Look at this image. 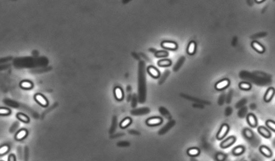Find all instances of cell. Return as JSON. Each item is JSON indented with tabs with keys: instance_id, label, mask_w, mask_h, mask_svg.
<instances>
[{
	"instance_id": "cell-1",
	"label": "cell",
	"mask_w": 275,
	"mask_h": 161,
	"mask_svg": "<svg viewBox=\"0 0 275 161\" xmlns=\"http://www.w3.org/2000/svg\"><path fill=\"white\" fill-rule=\"evenodd\" d=\"M229 130V126L227 124H223L220 129L218 134L217 135V138L218 139H222L226 135Z\"/></svg>"
},
{
	"instance_id": "cell-2",
	"label": "cell",
	"mask_w": 275,
	"mask_h": 161,
	"mask_svg": "<svg viewBox=\"0 0 275 161\" xmlns=\"http://www.w3.org/2000/svg\"><path fill=\"white\" fill-rule=\"evenodd\" d=\"M229 83L230 82L228 79H224L222 80H220V81L217 82L215 85V88L217 90H222L228 87Z\"/></svg>"
},
{
	"instance_id": "cell-3",
	"label": "cell",
	"mask_w": 275,
	"mask_h": 161,
	"mask_svg": "<svg viewBox=\"0 0 275 161\" xmlns=\"http://www.w3.org/2000/svg\"><path fill=\"white\" fill-rule=\"evenodd\" d=\"M162 47L164 48L170 49V50H175L177 48V44L174 42L172 41H164L162 42Z\"/></svg>"
},
{
	"instance_id": "cell-4",
	"label": "cell",
	"mask_w": 275,
	"mask_h": 161,
	"mask_svg": "<svg viewBox=\"0 0 275 161\" xmlns=\"http://www.w3.org/2000/svg\"><path fill=\"white\" fill-rule=\"evenodd\" d=\"M35 99L36 100V101L39 104L41 105L43 107H46L48 105V101H47V99L45 98L43 95L41 94H37L35 96Z\"/></svg>"
},
{
	"instance_id": "cell-5",
	"label": "cell",
	"mask_w": 275,
	"mask_h": 161,
	"mask_svg": "<svg viewBox=\"0 0 275 161\" xmlns=\"http://www.w3.org/2000/svg\"><path fill=\"white\" fill-rule=\"evenodd\" d=\"M235 140H236V138L234 137H230L229 138H227V139L225 140L223 142H222V143L221 145V147L222 148H226L227 147H230V146L233 144Z\"/></svg>"
},
{
	"instance_id": "cell-6",
	"label": "cell",
	"mask_w": 275,
	"mask_h": 161,
	"mask_svg": "<svg viewBox=\"0 0 275 161\" xmlns=\"http://www.w3.org/2000/svg\"><path fill=\"white\" fill-rule=\"evenodd\" d=\"M162 122V119L161 118H152L147 120L146 124L149 126H155L161 124Z\"/></svg>"
},
{
	"instance_id": "cell-7",
	"label": "cell",
	"mask_w": 275,
	"mask_h": 161,
	"mask_svg": "<svg viewBox=\"0 0 275 161\" xmlns=\"http://www.w3.org/2000/svg\"><path fill=\"white\" fill-rule=\"evenodd\" d=\"M147 72H148L149 74L151 75L152 77L155 78H158L159 76V71L156 68L154 67H149L148 68H147Z\"/></svg>"
},
{
	"instance_id": "cell-8",
	"label": "cell",
	"mask_w": 275,
	"mask_h": 161,
	"mask_svg": "<svg viewBox=\"0 0 275 161\" xmlns=\"http://www.w3.org/2000/svg\"><path fill=\"white\" fill-rule=\"evenodd\" d=\"M252 46L257 52H259V53H262V52L264 51V47L260 43H259L258 42L253 41L252 43Z\"/></svg>"
},
{
	"instance_id": "cell-9",
	"label": "cell",
	"mask_w": 275,
	"mask_h": 161,
	"mask_svg": "<svg viewBox=\"0 0 275 161\" xmlns=\"http://www.w3.org/2000/svg\"><path fill=\"white\" fill-rule=\"evenodd\" d=\"M274 90L273 88H269L268 90H267V92L265 94V96H264V100H265L266 102L270 101V100L272 99V98H273V95H274Z\"/></svg>"
},
{
	"instance_id": "cell-10",
	"label": "cell",
	"mask_w": 275,
	"mask_h": 161,
	"mask_svg": "<svg viewBox=\"0 0 275 161\" xmlns=\"http://www.w3.org/2000/svg\"><path fill=\"white\" fill-rule=\"evenodd\" d=\"M247 121H248L249 125L252 127H254L257 125V119L253 114H249L247 117Z\"/></svg>"
},
{
	"instance_id": "cell-11",
	"label": "cell",
	"mask_w": 275,
	"mask_h": 161,
	"mask_svg": "<svg viewBox=\"0 0 275 161\" xmlns=\"http://www.w3.org/2000/svg\"><path fill=\"white\" fill-rule=\"evenodd\" d=\"M196 51V43L194 41H191L190 42L188 47H187V52L189 55L194 54Z\"/></svg>"
},
{
	"instance_id": "cell-12",
	"label": "cell",
	"mask_w": 275,
	"mask_h": 161,
	"mask_svg": "<svg viewBox=\"0 0 275 161\" xmlns=\"http://www.w3.org/2000/svg\"><path fill=\"white\" fill-rule=\"evenodd\" d=\"M258 131L260 134L262 135H263V137L265 138H269L271 137V133H270L269 130L263 127H259Z\"/></svg>"
},
{
	"instance_id": "cell-13",
	"label": "cell",
	"mask_w": 275,
	"mask_h": 161,
	"mask_svg": "<svg viewBox=\"0 0 275 161\" xmlns=\"http://www.w3.org/2000/svg\"><path fill=\"white\" fill-rule=\"evenodd\" d=\"M260 150L264 156H266L267 157H271L272 156V151L271 149L269 148L265 147V146L261 147V148H260Z\"/></svg>"
},
{
	"instance_id": "cell-14",
	"label": "cell",
	"mask_w": 275,
	"mask_h": 161,
	"mask_svg": "<svg viewBox=\"0 0 275 161\" xmlns=\"http://www.w3.org/2000/svg\"><path fill=\"white\" fill-rule=\"evenodd\" d=\"M27 134V131L26 129H22L21 130H19V131L17 132V134H16V139L21 140L22 139H24V138L26 137Z\"/></svg>"
},
{
	"instance_id": "cell-15",
	"label": "cell",
	"mask_w": 275,
	"mask_h": 161,
	"mask_svg": "<svg viewBox=\"0 0 275 161\" xmlns=\"http://www.w3.org/2000/svg\"><path fill=\"white\" fill-rule=\"evenodd\" d=\"M115 95L117 99L121 100L123 98V92H122V89L119 87H116L115 89Z\"/></svg>"
},
{
	"instance_id": "cell-16",
	"label": "cell",
	"mask_w": 275,
	"mask_h": 161,
	"mask_svg": "<svg viewBox=\"0 0 275 161\" xmlns=\"http://www.w3.org/2000/svg\"><path fill=\"white\" fill-rule=\"evenodd\" d=\"M171 65V61L169 59H161L158 61V65L160 67H167Z\"/></svg>"
},
{
	"instance_id": "cell-17",
	"label": "cell",
	"mask_w": 275,
	"mask_h": 161,
	"mask_svg": "<svg viewBox=\"0 0 275 161\" xmlns=\"http://www.w3.org/2000/svg\"><path fill=\"white\" fill-rule=\"evenodd\" d=\"M187 153L190 156L192 157H195V156H197L199 155V150L197 148H191L188 150H187Z\"/></svg>"
},
{
	"instance_id": "cell-18",
	"label": "cell",
	"mask_w": 275,
	"mask_h": 161,
	"mask_svg": "<svg viewBox=\"0 0 275 161\" xmlns=\"http://www.w3.org/2000/svg\"><path fill=\"white\" fill-rule=\"evenodd\" d=\"M21 87L22 88L24 89H30L32 87V84L29 81H27V80H25V81H22L21 84Z\"/></svg>"
},
{
	"instance_id": "cell-19",
	"label": "cell",
	"mask_w": 275,
	"mask_h": 161,
	"mask_svg": "<svg viewBox=\"0 0 275 161\" xmlns=\"http://www.w3.org/2000/svg\"><path fill=\"white\" fill-rule=\"evenodd\" d=\"M131 119L129 118H127L122 120L121 123V124H120V125H121V128H126V127H128V126L131 124Z\"/></svg>"
},
{
	"instance_id": "cell-20",
	"label": "cell",
	"mask_w": 275,
	"mask_h": 161,
	"mask_svg": "<svg viewBox=\"0 0 275 161\" xmlns=\"http://www.w3.org/2000/svg\"><path fill=\"white\" fill-rule=\"evenodd\" d=\"M17 118H18L20 120H21V121L27 123L29 122L28 117H27V115H24L23 114H17Z\"/></svg>"
},
{
	"instance_id": "cell-21",
	"label": "cell",
	"mask_w": 275,
	"mask_h": 161,
	"mask_svg": "<svg viewBox=\"0 0 275 161\" xmlns=\"http://www.w3.org/2000/svg\"><path fill=\"white\" fill-rule=\"evenodd\" d=\"M116 117H115L113 118V120H112V124L111 126V129L109 130V134H112L115 132V130L116 129Z\"/></svg>"
},
{
	"instance_id": "cell-22",
	"label": "cell",
	"mask_w": 275,
	"mask_h": 161,
	"mask_svg": "<svg viewBox=\"0 0 275 161\" xmlns=\"http://www.w3.org/2000/svg\"><path fill=\"white\" fill-rule=\"evenodd\" d=\"M239 87L241 88L243 90H248L250 89L251 88V85L249 83L247 82H242L239 84Z\"/></svg>"
},
{
	"instance_id": "cell-23",
	"label": "cell",
	"mask_w": 275,
	"mask_h": 161,
	"mask_svg": "<svg viewBox=\"0 0 275 161\" xmlns=\"http://www.w3.org/2000/svg\"><path fill=\"white\" fill-rule=\"evenodd\" d=\"M118 147H128L131 145V143L128 141H119L116 143Z\"/></svg>"
},
{
	"instance_id": "cell-24",
	"label": "cell",
	"mask_w": 275,
	"mask_h": 161,
	"mask_svg": "<svg viewBox=\"0 0 275 161\" xmlns=\"http://www.w3.org/2000/svg\"><path fill=\"white\" fill-rule=\"evenodd\" d=\"M243 151H244V148L241 147V146H239V147H237L236 148H235V149L233 150V153L235 155H240V154H241V153H243Z\"/></svg>"
},
{
	"instance_id": "cell-25",
	"label": "cell",
	"mask_w": 275,
	"mask_h": 161,
	"mask_svg": "<svg viewBox=\"0 0 275 161\" xmlns=\"http://www.w3.org/2000/svg\"><path fill=\"white\" fill-rule=\"evenodd\" d=\"M9 150V147L8 145H4L0 148V155H4Z\"/></svg>"
},
{
	"instance_id": "cell-26",
	"label": "cell",
	"mask_w": 275,
	"mask_h": 161,
	"mask_svg": "<svg viewBox=\"0 0 275 161\" xmlns=\"http://www.w3.org/2000/svg\"><path fill=\"white\" fill-rule=\"evenodd\" d=\"M266 125L267 127H268V128H270V129H271L272 130H273V131H274L275 130V124L273 121H272V120H267V121L266 122Z\"/></svg>"
},
{
	"instance_id": "cell-27",
	"label": "cell",
	"mask_w": 275,
	"mask_h": 161,
	"mask_svg": "<svg viewBox=\"0 0 275 161\" xmlns=\"http://www.w3.org/2000/svg\"><path fill=\"white\" fill-rule=\"evenodd\" d=\"M10 113L9 110L7 108H0V115H7Z\"/></svg>"
},
{
	"instance_id": "cell-28",
	"label": "cell",
	"mask_w": 275,
	"mask_h": 161,
	"mask_svg": "<svg viewBox=\"0 0 275 161\" xmlns=\"http://www.w3.org/2000/svg\"><path fill=\"white\" fill-rule=\"evenodd\" d=\"M168 55L167 52L164 51H161L157 52L155 54V56L157 57H166Z\"/></svg>"
},
{
	"instance_id": "cell-29",
	"label": "cell",
	"mask_w": 275,
	"mask_h": 161,
	"mask_svg": "<svg viewBox=\"0 0 275 161\" xmlns=\"http://www.w3.org/2000/svg\"><path fill=\"white\" fill-rule=\"evenodd\" d=\"M124 135L125 134H124V133H122V134H121V133H119V134H115V135H112L110 137V138H112V139H115V138L121 137H122V136H124Z\"/></svg>"
},
{
	"instance_id": "cell-30",
	"label": "cell",
	"mask_w": 275,
	"mask_h": 161,
	"mask_svg": "<svg viewBox=\"0 0 275 161\" xmlns=\"http://www.w3.org/2000/svg\"><path fill=\"white\" fill-rule=\"evenodd\" d=\"M216 158L219 161H222L225 158V156L223 155V154H221V153H219V154H218L217 155L216 157Z\"/></svg>"
},
{
	"instance_id": "cell-31",
	"label": "cell",
	"mask_w": 275,
	"mask_h": 161,
	"mask_svg": "<svg viewBox=\"0 0 275 161\" xmlns=\"http://www.w3.org/2000/svg\"><path fill=\"white\" fill-rule=\"evenodd\" d=\"M8 161H16V157L14 155H11L8 157Z\"/></svg>"
},
{
	"instance_id": "cell-32",
	"label": "cell",
	"mask_w": 275,
	"mask_h": 161,
	"mask_svg": "<svg viewBox=\"0 0 275 161\" xmlns=\"http://www.w3.org/2000/svg\"><path fill=\"white\" fill-rule=\"evenodd\" d=\"M128 132L130 134H132V135H139V133L138 132L136 131H135V130H129Z\"/></svg>"
},
{
	"instance_id": "cell-33",
	"label": "cell",
	"mask_w": 275,
	"mask_h": 161,
	"mask_svg": "<svg viewBox=\"0 0 275 161\" xmlns=\"http://www.w3.org/2000/svg\"><path fill=\"white\" fill-rule=\"evenodd\" d=\"M256 1V2H257V3H259V2H263V1H262H262Z\"/></svg>"
}]
</instances>
